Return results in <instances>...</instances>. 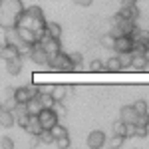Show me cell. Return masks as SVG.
I'll use <instances>...</instances> for the list:
<instances>
[{"instance_id":"cell-21","label":"cell","mask_w":149,"mask_h":149,"mask_svg":"<svg viewBox=\"0 0 149 149\" xmlns=\"http://www.w3.org/2000/svg\"><path fill=\"white\" fill-rule=\"evenodd\" d=\"M68 90H70L68 86H54V92H52L54 100H56V102H64V97H66Z\"/></svg>"},{"instance_id":"cell-24","label":"cell","mask_w":149,"mask_h":149,"mask_svg":"<svg viewBox=\"0 0 149 149\" xmlns=\"http://www.w3.org/2000/svg\"><path fill=\"white\" fill-rule=\"evenodd\" d=\"M123 143H125V135H117V133H113L111 139H109V147H111V149L123 147Z\"/></svg>"},{"instance_id":"cell-4","label":"cell","mask_w":149,"mask_h":149,"mask_svg":"<svg viewBox=\"0 0 149 149\" xmlns=\"http://www.w3.org/2000/svg\"><path fill=\"white\" fill-rule=\"evenodd\" d=\"M113 52L115 54H133V40L131 36H117L113 44Z\"/></svg>"},{"instance_id":"cell-32","label":"cell","mask_w":149,"mask_h":149,"mask_svg":"<svg viewBox=\"0 0 149 149\" xmlns=\"http://www.w3.org/2000/svg\"><path fill=\"white\" fill-rule=\"evenodd\" d=\"M58 145V149H68L70 147V137L68 135H62V137H56V141H54Z\"/></svg>"},{"instance_id":"cell-2","label":"cell","mask_w":149,"mask_h":149,"mask_svg":"<svg viewBox=\"0 0 149 149\" xmlns=\"http://www.w3.org/2000/svg\"><path fill=\"white\" fill-rule=\"evenodd\" d=\"M48 68L58 70V72H74V66H72V62H70V56L64 54L62 50L48 58Z\"/></svg>"},{"instance_id":"cell-36","label":"cell","mask_w":149,"mask_h":149,"mask_svg":"<svg viewBox=\"0 0 149 149\" xmlns=\"http://www.w3.org/2000/svg\"><path fill=\"white\" fill-rule=\"evenodd\" d=\"M0 147L2 149H14V141L10 137H2L0 139Z\"/></svg>"},{"instance_id":"cell-30","label":"cell","mask_w":149,"mask_h":149,"mask_svg":"<svg viewBox=\"0 0 149 149\" xmlns=\"http://www.w3.org/2000/svg\"><path fill=\"white\" fill-rule=\"evenodd\" d=\"M133 109H135V113H137V115L147 113V102H145V100H137V102L133 103Z\"/></svg>"},{"instance_id":"cell-14","label":"cell","mask_w":149,"mask_h":149,"mask_svg":"<svg viewBox=\"0 0 149 149\" xmlns=\"http://www.w3.org/2000/svg\"><path fill=\"white\" fill-rule=\"evenodd\" d=\"M20 70H22V56L6 62V72H8L10 76H18V74H20Z\"/></svg>"},{"instance_id":"cell-41","label":"cell","mask_w":149,"mask_h":149,"mask_svg":"<svg viewBox=\"0 0 149 149\" xmlns=\"http://www.w3.org/2000/svg\"><path fill=\"white\" fill-rule=\"evenodd\" d=\"M78 6H84V8H88V6H92V2L93 0H74Z\"/></svg>"},{"instance_id":"cell-29","label":"cell","mask_w":149,"mask_h":149,"mask_svg":"<svg viewBox=\"0 0 149 149\" xmlns=\"http://www.w3.org/2000/svg\"><path fill=\"white\" fill-rule=\"evenodd\" d=\"M32 50H34V44H30V42H22V44L18 46L20 56H30V54H32Z\"/></svg>"},{"instance_id":"cell-25","label":"cell","mask_w":149,"mask_h":149,"mask_svg":"<svg viewBox=\"0 0 149 149\" xmlns=\"http://www.w3.org/2000/svg\"><path fill=\"white\" fill-rule=\"evenodd\" d=\"M100 42H102V46L105 48V50H113V44H115V36L111 34V32H109V34H103Z\"/></svg>"},{"instance_id":"cell-10","label":"cell","mask_w":149,"mask_h":149,"mask_svg":"<svg viewBox=\"0 0 149 149\" xmlns=\"http://www.w3.org/2000/svg\"><path fill=\"white\" fill-rule=\"evenodd\" d=\"M119 119L125 121L127 125H129V123H135V121H137V113H135L133 105H123V107H121V113H119Z\"/></svg>"},{"instance_id":"cell-9","label":"cell","mask_w":149,"mask_h":149,"mask_svg":"<svg viewBox=\"0 0 149 149\" xmlns=\"http://www.w3.org/2000/svg\"><path fill=\"white\" fill-rule=\"evenodd\" d=\"M123 20H131V22H135L139 18V8L133 4V6H121V10L117 12Z\"/></svg>"},{"instance_id":"cell-44","label":"cell","mask_w":149,"mask_h":149,"mask_svg":"<svg viewBox=\"0 0 149 149\" xmlns=\"http://www.w3.org/2000/svg\"><path fill=\"white\" fill-rule=\"evenodd\" d=\"M2 109H4V103H2V102H0V111H2Z\"/></svg>"},{"instance_id":"cell-23","label":"cell","mask_w":149,"mask_h":149,"mask_svg":"<svg viewBox=\"0 0 149 149\" xmlns=\"http://www.w3.org/2000/svg\"><path fill=\"white\" fill-rule=\"evenodd\" d=\"M38 139H40V143H46V145H50V143H54V141H56V137L52 135V131H50V129H42V131H40V135H38Z\"/></svg>"},{"instance_id":"cell-40","label":"cell","mask_w":149,"mask_h":149,"mask_svg":"<svg viewBox=\"0 0 149 149\" xmlns=\"http://www.w3.org/2000/svg\"><path fill=\"white\" fill-rule=\"evenodd\" d=\"M40 88V93H52L54 92V86L52 84H48V86H38Z\"/></svg>"},{"instance_id":"cell-11","label":"cell","mask_w":149,"mask_h":149,"mask_svg":"<svg viewBox=\"0 0 149 149\" xmlns=\"http://www.w3.org/2000/svg\"><path fill=\"white\" fill-rule=\"evenodd\" d=\"M0 58L2 60H14V58H20V52H18V46H12V44H4L2 50H0Z\"/></svg>"},{"instance_id":"cell-26","label":"cell","mask_w":149,"mask_h":149,"mask_svg":"<svg viewBox=\"0 0 149 149\" xmlns=\"http://www.w3.org/2000/svg\"><path fill=\"white\" fill-rule=\"evenodd\" d=\"M70 62H72V66H74V72L76 70H81V54H78V52H74V54H70Z\"/></svg>"},{"instance_id":"cell-5","label":"cell","mask_w":149,"mask_h":149,"mask_svg":"<svg viewBox=\"0 0 149 149\" xmlns=\"http://www.w3.org/2000/svg\"><path fill=\"white\" fill-rule=\"evenodd\" d=\"M48 52L44 50V48L40 46L38 42L34 44V50H32V54H30V60L34 62V64H38V66H44V68H48Z\"/></svg>"},{"instance_id":"cell-3","label":"cell","mask_w":149,"mask_h":149,"mask_svg":"<svg viewBox=\"0 0 149 149\" xmlns=\"http://www.w3.org/2000/svg\"><path fill=\"white\" fill-rule=\"evenodd\" d=\"M38 121H40L42 129H52L60 121V117L54 111V107H42V111L38 113Z\"/></svg>"},{"instance_id":"cell-38","label":"cell","mask_w":149,"mask_h":149,"mask_svg":"<svg viewBox=\"0 0 149 149\" xmlns=\"http://www.w3.org/2000/svg\"><path fill=\"white\" fill-rule=\"evenodd\" d=\"M16 105H18V102L14 100V95H10V100L4 103V109H10V111H14V109H16Z\"/></svg>"},{"instance_id":"cell-17","label":"cell","mask_w":149,"mask_h":149,"mask_svg":"<svg viewBox=\"0 0 149 149\" xmlns=\"http://www.w3.org/2000/svg\"><path fill=\"white\" fill-rule=\"evenodd\" d=\"M145 66H147V58L143 56V54H133V56H131V66H129V68L145 70Z\"/></svg>"},{"instance_id":"cell-42","label":"cell","mask_w":149,"mask_h":149,"mask_svg":"<svg viewBox=\"0 0 149 149\" xmlns=\"http://www.w3.org/2000/svg\"><path fill=\"white\" fill-rule=\"evenodd\" d=\"M137 0H121V6H133Z\"/></svg>"},{"instance_id":"cell-35","label":"cell","mask_w":149,"mask_h":149,"mask_svg":"<svg viewBox=\"0 0 149 149\" xmlns=\"http://www.w3.org/2000/svg\"><path fill=\"white\" fill-rule=\"evenodd\" d=\"M135 125H145V127H149V113H141V115H137V121H135Z\"/></svg>"},{"instance_id":"cell-37","label":"cell","mask_w":149,"mask_h":149,"mask_svg":"<svg viewBox=\"0 0 149 149\" xmlns=\"http://www.w3.org/2000/svg\"><path fill=\"white\" fill-rule=\"evenodd\" d=\"M26 88H28V92H30V97H38V95H40V88H38L36 84H28Z\"/></svg>"},{"instance_id":"cell-20","label":"cell","mask_w":149,"mask_h":149,"mask_svg":"<svg viewBox=\"0 0 149 149\" xmlns=\"http://www.w3.org/2000/svg\"><path fill=\"white\" fill-rule=\"evenodd\" d=\"M103 70H105V72H119V70H121L119 58L113 56V58H109L107 62H103Z\"/></svg>"},{"instance_id":"cell-28","label":"cell","mask_w":149,"mask_h":149,"mask_svg":"<svg viewBox=\"0 0 149 149\" xmlns=\"http://www.w3.org/2000/svg\"><path fill=\"white\" fill-rule=\"evenodd\" d=\"M50 131H52V135H54V137H62V135H68V129L62 125L60 121H58V123H56L54 127H52Z\"/></svg>"},{"instance_id":"cell-39","label":"cell","mask_w":149,"mask_h":149,"mask_svg":"<svg viewBox=\"0 0 149 149\" xmlns=\"http://www.w3.org/2000/svg\"><path fill=\"white\" fill-rule=\"evenodd\" d=\"M54 111L58 113V117H62V115H66V107L62 105V102H56V105H54Z\"/></svg>"},{"instance_id":"cell-27","label":"cell","mask_w":149,"mask_h":149,"mask_svg":"<svg viewBox=\"0 0 149 149\" xmlns=\"http://www.w3.org/2000/svg\"><path fill=\"white\" fill-rule=\"evenodd\" d=\"M113 133H117V135H127V123L125 121H115L113 123Z\"/></svg>"},{"instance_id":"cell-7","label":"cell","mask_w":149,"mask_h":149,"mask_svg":"<svg viewBox=\"0 0 149 149\" xmlns=\"http://www.w3.org/2000/svg\"><path fill=\"white\" fill-rule=\"evenodd\" d=\"M105 133L103 131H100V129H95V131H92L90 135H88V145H90V149H100L105 145Z\"/></svg>"},{"instance_id":"cell-43","label":"cell","mask_w":149,"mask_h":149,"mask_svg":"<svg viewBox=\"0 0 149 149\" xmlns=\"http://www.w3.org/2000/svg\"><path fill=\"white\" fill-rule=\"evenodd\" d=\"M143 56L147 58V62H149V46H147V50H145V54H143Z\"/></svg>"},{"instance_id":"cell-33","label":"cell","mask_w":149,"mask_h":149,"mask_svg":"<svg viewBox=\"0 0 149 149\" xmlns=\"http://www.w3.org/2000/svg\"><path fill=\"white\" fill-rule=\"evenodd\" d=\"M102 70H103V62L100 58H93L90 62V72H102Z\"/></svg>"},{"instance_id":"cell-34","label":"cell","mask_w":149,"mask_h":149,"mask_svg":"<svg viewBox=\"0 0 149 149\" xmlns=\"http://www.w3.org/2000/svg\"><path fill=\"white\" fill-rule=\"evenodd\" d=\"M133 137H147V127L145 125H135V129H133Z\"/></svg>"},{"instance_id":"cell-22","label":"cell","mask_w":149,"mask_h":149,"mask_svg":"<svg viewBox=\"0 0 149 149\" xmlns=\"http://www.w3.org/2000/svg\"><path fill=\"white\" fill-rule=\"evenodd\" d=\"M38 100H40V103H42V107H54V105H56V100H54L52 93H40Z\"/></svg>"},{"instance_id":"cell-16","label":"cell","mask_w":149,"mask_h":149,"mask_svg":"<svg viewBox=\"0 0 149 149\" xmlns=\"http://www.w3.org/2000/svg\"><path fill=\"white\" fill-rule=\"evenodd\" d=\"M24 105H26V113L28 115H38L40 111H42V103H40L38 97H32L30 102H26Z\"/></svg>"},{"instance_id":"cell-12","label":"cell","mask_w":149,"mask_h":149,"mask_svg":"<svg viewBox=\"0 0 149 149\" xmlns=\"http://www.w3.org/2000/svg\"><path fill=\"white\" fill-rule=\"evenodd\" d=\"M16 123V115H14V111H10V109H2L0 111V125L2 127H12Z\"/></svg>"},{"instance_id":"cell-6","label":"cell","mask_w":149,"mask_h":149,"mask_svg":"<svg viewBox=\"0 0 149 149\" xmlns=\"http://www.w3.org/2000/svg\"><path fill=\"white\" fill-rule=\"evenodd\" d=\"M38 44H40V46H42V48H44V50L48 52V56H52V54H56V52H60V50H62V44H60V40H58V38H50L48 34L44 36V38L38 42Z\"/></svg>"},{"instance_id":"cell-8","label":"cell","mask_w":149,"mask_h":149,"mask_svg":"<svg viewBox=\"0 0 149 149\" xmlns=\"http://www.w3.org/2000/svg\"><path fill=\"white\" fill-rule=\"evenodd\" d=\"M4 44H12V46H20L22 44L18 26H12V28H6L4 30Z\"/></svg>"},{"instance_id":"cell-1","label":"cell","mask_w":149,"mask_h":149,"mask_svg":"<svg viewBox=\"0 0 149 149\" xmlns=\"http://www.w3.org/2000/svg\"><path fill=\"white\" fill-rule=\"evenodd\" d=\"M22 14H24L22 0H0V28L2 30L18 26Z\"/></svg>"},{"instance_id":"cell-15","label":"cell","mask_w":149,"mask_h":149,"mask_svg":"<svg viewBox=\"0 0 149 149\" xmlns=\"http://www.w3.org/2000/svg\"><path fill=\"white\" fill-rule=\"evenodd\" d=\"M30 135H40V131H42V125H40V121H38V115H30V121H28V125L24 127Z\"/></svg>"},{"instance_id":"cell-31","label":"cell","mask_w":149,"mask_h":149,"mask_svg":"<svg viewBox=\"0 0 149 149\" xmlns=\"http://www.w3.org/2000/svg\"><path fill=\"white\" fill-rule=\"evenodd\" d=\"M131 56L133 54H117V58H119V64H121V70H125V68H129L131 66Z\"/></svg>"},{"instance_id":"cell-13","label":"cell","mask_w":149,"mask_h":149,"mask_svg":"<svg viewBox=\"0 0 149 149\" xmlns=\"http://www.w3.org/2000/svg\"><path fill=\"white\" fill-rule=\"evenodd\" d=\"M12 95H14V100H16L18 103H26V102H30V100H32V97H30V92H28V88H26V86L12 90Z\"/></svg>"},{"instance_id":"cell-18","label":"cell","mask_w":149,"mask_h":149,"mask_svg":"<svg viewBox=\"0 0 149 149\" xmlns=\"http://www.w3.org/2000/svg\"><path fill=\"white\" fill-rule=\"evenodd\" d=\"M46 34L50 38H58L60 40V36H62V26L58 22H46Z\"/></svg>"},{"instance_id":"cell-19","label":"cell","mask_w":149,"mask_h":149,"mask_svg":"<svg viewBox=\"0 0 149 149\" xmlns=\"http://www.w3.org/2000/svg\"><path fill=\"white\" fill-rule=\"evenodd\" d=\"M18 32H20L22 42H30V44H36V42H38V40H36V34L32 30H28V28H24V26H18Z\"/></svg>"}]
</instances>
